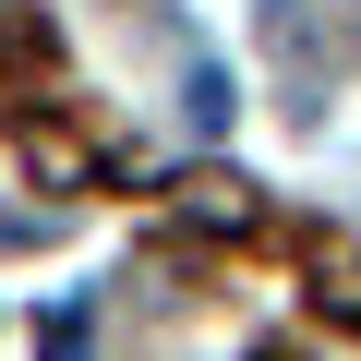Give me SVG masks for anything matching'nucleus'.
<instances>
[{
	"instance_id": "f03ea898",
	"label": "nucleus",
	"mask_w": 361,
	"mask_h": 361,
	"mask_svg": "<svg viewBox=\"0 0 361 361\" xmlns=\"http://www.w3.org/2000/svg\"><path fill=\"white\" fill-rule=\"evenodd\" d=\"M193 121H205V133L229 121V73H217V61H193Z\"/></svg>"
},
{
	"instance_id": "f257e3e1",
	"label": "nucleus",
	"mask_w": 361,
	"mask_h": 361,
	"mask_svg": "<svg viewBox=\"0 0 361 361\" xmlns=\"http://www.w3.org/2000/svg\"><path fill=\"white\" fill-rule=\"evenodd\" d=\"M97 349V313L85 301H49V325H37V361H85Z\"/></svg>"
}]
</instances>
